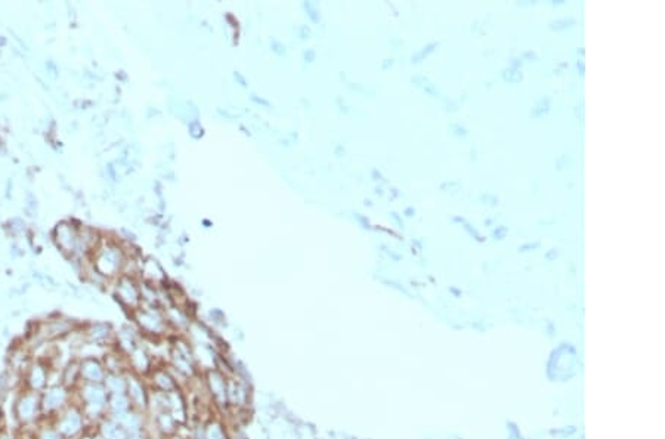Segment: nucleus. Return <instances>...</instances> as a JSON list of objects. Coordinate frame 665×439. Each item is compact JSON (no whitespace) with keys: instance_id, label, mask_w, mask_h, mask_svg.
Instances as JSON below:
<instances>
[{"instance_id":"obj_18","label":"nucleus","mask_w":665,"mask_h":439,"mask_svg":"<svg viewBox=\"0 0 665 439\" xmlns=\"http://www.w3.org/2000/svg\"><path fill=\"white\" fill-rule=\"evenodd\" d=\"M88 343L98 346H114L115 333L110 323H92L83 331Z\"/></svg>"},{"instance_id":"obj_3","label":"nucleus","mask_w":665,"mask_h":439,"mask_svg":"<svg viewBox=\"0 0 665 439\" xmlns=\"http://www.w3.org/2000/svg\"><path fill=\"white\" fill-rule=\"evenodd\" d=\"M49 421L65 439H79L91 426L74 399Z\"/></svg>"},{"instance_id":"obj_27","label":"nucleus","mask_w":665,"mask_h":439,"mask_svg":"<svg viewBox=\"0 0 665 439\" xmlns=\"http://www.w3.org/2000/svg\"><path fill=\"white\" fill-rule=\"evenodd\" d=\"M550 107H552V98L550 96H544L538 101L537 106L532 108L531 115L534 117V119H540V117H543L544 114H547L548 111H550Z\"/></svg>"},{"instance_id":"obj_1","label":"nucleus","mask_w":665,"mask_h":439,"mask_svg":"<svg viewBox=\"0 0 665 439\" xmlns=\"http://www.w3.org/2000/svg\"><path fill=\"white\" fill-rule=\"evenodd\" d=\"M107 399L108 394L101 383H80L74 391V401L91 426L107 416Z\"/></svg>"},{"instance_id":"obj_8","label":"nucleus","mask_w":665,"mask_h":439,"mask_svg":"<svg viewBox=\"0 0 665 439\" xmlns=\"http://www.w3.org/2000/svg\"><path fill=\"white\" fill-rule=\"evenodd\" d=\"M252 404V384L237 376H228V405L231 410H248Z\"/></svg>"},{"instance_id":"obj_29","label":"nucleus","mask_w":665,"mask_h":439,"mask_svg":"<svg viewBox=\"0 0 665 439\" xmlns=\"http://www.w3.org/2000/svg\"><path fill=\"white\" fill-rule=\"evenodd\" d=\"M417 79H419V80H422V83H417V86H422V88H423V89H424V91H426L429 95H434V96L439 95V91L436 89L435 84H432V83L429 81V79H426V77H422V76H417Z\"/></svg>"},{"instance_id":"obj_31","label":"nucleus","mask_w":665,"mask_h":439,"mask_svg":"<svg viewBox=\"0 0 665 439\" xmlns=\"http://www.w3.org/2000/svg\"><path fill=\"white\" fill-rule=\"evenodd\" d=\"M464 229H466V231H468V232H469V234L472 235V237H473V239H475L476 241H479V243H482V241H484V240H485V239H484V237H482V235H480V234H479V232H478V231H476V229H475V228H473V227H472L470 224H468V222H464Z\"/></svg>"},{"instance_id":"obj_30","label":"nucleus","mask_w":665,"mask_h":439,"mask_svg":"<svg viewBox=\"0 0 665 439\" xmlns=\"http://www.w3.org/2000/svg\"><path fill=\"white\" fill-rule=\"evenodd\" d=\"M507 232H509L507 227H504V225L497 227V228L492 231V239H494V240H503V239L506 237V235H507Z\"/></svg>"},{"instance_id":"obj_13","label":"nucleus","mask_w":665,"mask_h":439,"mask_svg":"<svg viewBox=\"0 0 665 439\" xmlns=\"http://www.w3.org/2000/svg\"><path fill=\"white\" fill-rule=\"evenodd\" d=\"M145 380L149 386V389L153 391L172 392L180 389L168 364H156L151 370V373L145 377Z\"/></svg>"},{"instance_id":"obj_15","label":"nucleus","mask_w":665,"mask_h":439,"mask_svg":"<svg viewBox=\"0 0 665 439\" xmlns=\"http://www.w3.org/2000/svg\"><path fill=\"white\" fill-rule=\"evenodd\" d=\"M80 360V382L81 383H104L107 370L98 357H86Z\"/></svg>"},{"instance_id":"obj_12","label":"nucleus","mask_w":665,"mask_h":439,"mask_svg":"<svg viewBox=\"0 0 665 439\" xmlns=\"http://www.w3.org/2000/svg\"><path fill=\"white\" fill-rule=\"evenodd\" d=\"M126 361H127L129 373H133L144 379L151 373V370L156 365L154 357L148 352V349L142 343H139L130 353H127Z\"/></svg>"},{"instance_id":"obj_32","label":"nucleus","mask_w":665,"mask_h":439,"mask_svg":"<svg viewBox=\"0 0 665 439\" xmlns=\"http://www.w3.org/2000/svg\"><path fill=\"white\" fill-rule=\"evenodd\" d=\"M571 24H575V20H562V21H555L552 23V28L553 30H563V28H568L571 27Z\"/></svg>"},{"instance_id":"obj_17","label":"nucleus","mask_w":665,"mask_h":439,"mask_svg":"<svg viewBox=\"0 0 665 439\" xmlns=\"http://www.w3.org/2000/svg\"><path fill=\"white\" fill-rule=\"evenodd\" d=\"M71 333H73V323L70 319L55 318V319H49L46 321V323L40 324V329L36 334L45 342V341L61 339V337H66Z\"/></svg>"},{"instance_id":"obj_36","label":"nucleus","mask_w":665,"mask_h":439,"mask_svg":"<svg viewBox=\"0 0 665 439\" xmlns=\"http://www.w3.org/2000/svg\"><path fill=\"white\" fill-rule=\"evenodd\" d=\"M231 439H247V438H245V435L240 433V435H237V438H236V436H231Z\"/></svg>"},{"instance_id":"obj_25","label":"nucleus","mask_w":665,"mask_h":439,"mask_svg":"<svg viewBox=\"0 0 665 439\" xmlns=\"http://www.w3.org/2000/svg\"><path fill=\"white\" fill-rule=\"evenodd\" d=\"M141 271H142L144 277L146 278V281L149 284H153V285H157V284H160L166 280L161 266L154 259H148L146 262H144Z\"/></svg>"},{"instance_id":"obj_2","label":"nucleus","mask_w":665,"mask_h":439,"mask_svg":"<svg viewBox=\"0 0 665 439\" xmlns=\"http://www.w3.org/2000/svg\"><path fill=\"white\" fill-rule=\"evenodd\" d=\"M126 256L123 250L114 243H103L95 247L93 251V268L95 271L104 278L120 277L125 269Z\"/></svg>"},{"instance_id":"obj_11","label":"nucleus","mask_w":665,"mask_h":439,"mask_svg":"<svg viewBox=\"0 0 665 439\" xmlns=\"http://www.w3.org/2000/svg\"><path fill=\"white\" fill-rule=\"evenodd\" d=\"M23 377L25 389L39 394H42L46 387L51 384L49 383V365L42 360L30 363L24 370Z\"/></svg>"},{"instance_id":"obj_34","label":"nucleus","mask_w":665,"mask_h":439,"mask_svg":"<svg viewBox=\"0 0 665 439\" xmlns=\"http://www.w3.org/2000/svg\"><path fill=\"white\" fill-rule=\"evenodd\" d=\"M127 439H154V438L149 435L148 432H142V433H138V435H130Z\"/></svg>"},{"instance_id":"obj_23","label":"nucleus","mask_w":665,"mask_h":439,"mask_svg":"<svg viewBox=\"0 0 665 439\" xmlns=\"http://www.w3.org/2000/svg\"><path fill=\"white\" fill-rule=\"evenodd\" d=\"M103 384H104L108 395L126 394L127 373H107Z\"/></svg>"},{"instance_id":"obj_22","label":"nucleus","mask_w":665,"mask_h":439,"mask_svg":"<svg viewBox=\"0 0 665 439\" xmlns=\"http://www.w3.org/2000/svg\"><path fill=\"white\" fill-rule=\"evenodd\" d=\"M59 383H62L65 387H69V389L73 391V392L76 391V387L81 383L80 382V360L79 358L71 360L69 364H66L62 368Z\"/></svg>"},{"instance_id":"obj_20","label":"nucleus","mask_w":665,"mask_h":439,"mask_svg":"<svg viewBox=\"0 0 665 439\" xmlns=\"http://www.w3.org/2000/svg\"><path fill=\"white\" fill-rule=\"evenodd\" d=\"M95 432L99 439H127L129 435L120 426L119 421H115L112 417L105 416L95 425Z\"/></svg>"},{"instance_id":"obj_7","label":"nucleus","mask_w":665,"mask_h":439,"mask_svg":"<svg viewBox=\"0 0 665 439\" xmlns=\"http://www.w3.org/2000/svg\"><path fill=\"white\" fill-rule=\"evenodd\" d=\"M206 392L212 401V405L221 411L226 413L228 405V376L218 368H210L202 373Z\"/></svg>"},{"instance_id":"obj_14","label":"nucleus","mask_w":665,"mask_h":439,"mask_svg":"<svg viewBox=\"0 0 665 439\" xmlns=\"http://www.w3.org/2000/svg\"><path fill=\"white\" fill-rule=\"evenodd\" d=\"M55 243L64 251L65 255H74L79 253V229L73 227V224L61 222L57 225L55 232Z\"/></svg>"},{"instance_id":"obj_26","label":"nucleus","mask_w":665,"mask_h":439,"mask_svg":"<svg viewBox=\"0 0 665 439\" xmlns=\"http://www.w3.org/2000/svg\"><path fill=\"white\" fill-rule=\"evenodd\" d=\"M33 431L35 439H65L49 420H40Z\"/></svg>"},{"instance_id":"obj_19","label":"nucleus","mask_w":665,"mask_h":439,"mask_svg":"<svg viewBox=\"0 0 665 439\" xmlns=\"http://www.w3.org/2000/svg\"><path fill=\"white\" fill-rule=\"evenodd\" d=\"M112 418L115 421H119L120 426L126 431V433L129 436L146 432V428H148V416H146V413H141V411H137L133 409L127 413L114 416Z\"/></svg>"},{"instance_id":"obj_28","label":"nucleus","mask_w":665,"mask_h":439,"mask_svg":"<svg viewBox=\"0 0 665 439\" xmlns=\"http://www.w3.org/2000/svg\"><path fill=\"white\" fill-rule=\"evenodd\" d=\"M439 46V42H435V43H430L429 46L423 47V50H420V52H417L415 55H412V62H420L424 59V57H427L429 54H432L435 50V47Z\"/></svg>"},{"instance_id":"obj_35","label":"nucleus","mask_w":665,"mask_h":439,"mask_svg":"<svg viewBox=\"0 0 665 439\" xmlns=\"http://www.w3.org/2000/svg\"><path fill=\"white\" fill-rule=\"evenodd\" d=\"M405 213H407V216H412V215L415 213V210H414L412 207H410V209H407V210H405Z\"/></svg>"},{"instance_id":"obj_16","label":"nucleus","mask_w":665,"mask_h":439,"mask_svg":"<svg viewBox=\"0 0 665 439\" xmlns=\"http://www.w3.org/2000/svg\"><path fill=\"white\" fill-rule=\"evenodd\" d=\"M148 420L154 428L156 433L163 439H173L182 428L169 411H160L153 416H148Z\"/></svg>"},{"instance_id":"obj_9","label":"nucleus","mask_w":665,"mask_h":439,"mask_svg":"<svg viewBox=\"0 0 665 439\" xmlns=\"http://www.w3.org/2000/svg\"><path fill=\"white\" fill-rule=\"evenodd\" d=\"M149 386L144 377H139L133 373H129L127 371V389L126 395L132 404V409L146 413L148 411V404H149Z\"/></svg>"},{"instance_id":"obj_24","label":"nucleus","mask_w":665,"mask_h":439,"mask_svg":"<svg viewBox=\"0 0 665 439\" xmlns=\"http://www.w3.org/2000/svg\"><path fill=\"white\" fill-rule=\"evenodd\" d=\"M132 410V404L126 394L119 395H108L107 399V416H119Z\"/></svg>"},{"instance_id":"obj_5","label":"nucleus","mask_w":665,"mask_h":439,"mask_svg":"<svg viewBox=\"0 0 665 439\" xmlns=\"http://www.w3.org/2000/svg\"><path fill=\"white\" fill-rule=\"evenodd\" d=\"M133 321H135L141 334L148 337H161L169 329L168 319L164 317V311L154 307L141 305L138 309L132 312Z\"/></svg>"},{"instance_id":"obj_33","label":"nucleus","mask_w":665,"mask_h":439,"mask_svg":"<svg viewBox=\"0 0 665 439\" xmlns=\"http://www.w3.org/2000/svg\"><path fill=\"white\" fill-rule=\"evenodd\" d=\"M540 244H541L540 241H534V243H526V244H524V246H521V247H519V251L536 250V249H538V247H540Z\"/></svg>"},{"instance_id":"obj_4","label":"nucleus","mask_w":665,"mask_h":439,"mask_svg":"<svg viewBox=\"0 0 665 439\" xmlns=\"http://www.w3.org/2000/svg\"><path fill=\"white\" fill-rule=\"evenodd\" d=\"M16 423L23 428H35L42 420L40 394L24 389L16 397L12 409Z\"/></svg>"},{"instance_id":"obj_21","label":"nucleus","mask_w":665,"mask_h":439,"mask_svg":"<svg viewBox=\"0 0 665 439\" xmlns=\"http://www.w3.org/2000/svg\"><path fill=\"white\" fill-rule=\"evenodd\" d=\"M204 439H231V431L225 421L219 417L212 416L203 425Z\"/></svg>"},{"instance_id":"obj_10","label":"nucleus","mask_w":665,"mask_h":439,"mask_svg":"<svg viewBox=\"0 0 665 439\" xmlns=\"http://www.w3.org/2000/svg\"><path fill=\"white\" fill-rule=\"evenodd\" d=\"M115 297L120 300L123 307L129 308L132 312L141 307V290L139 284L132 275H120L115 283L114 289Z\"/></svg>"},{"instance_id":"obj_6","label":"nucleus","mask_w":665,"mask_h":439,"mask_svg":"<svg viewBox=\"0 0 665 439\" xmlns=\"http://www.w3.org/2000/svg\"><path fill=\"white\" fill-rule=\"evenodd\" d=\"M74 399V392L62 383H51L40 394L42 420H49L64 410Z\"/></svg>"}]
</instances>
